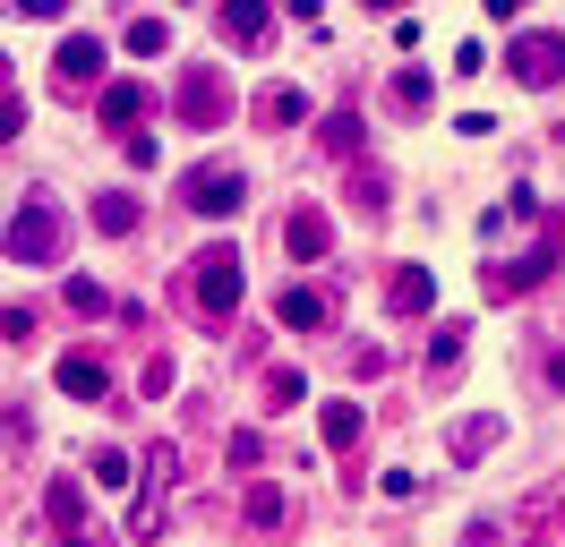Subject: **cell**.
I'll use <instances>...</instances> for the list:
<instances>
[{
	"label": "cell",
	"instance_id": "cell-1",
	"mask_svg": "<svg viewBox=\"0 0 565 547\" xmlns=\"http://www.w3.org/2000/svg\"><path fill=\"white\" fill-rule=\"evenodd\" d=\"M61 257H70V214H61L52 189H26V197L9 205V266L43 274V266H61Z\"/></svg>",
	"mask_w": 565,
	"mask_h": 547
},
{
	"label": "cell",
	"instance_id": "cell-2",
	"mask_svg": "<svg viewBox=\"0 0 565 547\" xmlns=\"http://www.w3.org/2000/svg\"><path fill=\"white\" fill-rule=\"evenodd\" d=\"M557 257H565V223L548 214V223L531 232V248H514V257H489V266H480V300H497V308H505V300H531V291L557 274Z\"/></svg>",
	"mask_w": 565,
	"mask_h": 547
},
{
	"label": "cell",
	"instance_id": "cell-3",
	"mask_svg": "<svg viewBox=\"0 0 565 547\" xmlns=\"http://www.w3.org/2000/svg\"><path fill=\"white\" fill-rule=\"evenodd\" d=\"M248 291V266H241V248L232 239H214V248H198L189 257V274H180V300L198 308L206 325H232V308H241Z\"/></svg>",
	"mask_w": 565,
	"mask_h": 547
},
{
	"label": "cell",
	"instance_id": "cell-4",
	"mask_svg": "<svg viewBox=\"0 0 565 547\" xmlns=\"http://www.w3.org/2000/svg\"><path fill=\"white\" fill-rule=\"evenodd\" d=\"M172 111L189 129H223V120H232V77H223V68H180Z\"/></svg>",
	"mask_w": 565,
	"mask_h": 547
},
{
	"label": "cell",
	"instance_id": "cell-5",
	"mask_svg": "<svg viewBox=\"0 0 565 547\" xmlns=\"http://www.w3.org/2000/svg\"><path fill=\"white\" fill-rule=\"evenodd\" d=\"M505 68H514V86H531V95H548V86L565 77V34H548V26L514 34V43H505Z\"/></svg>",
	"mask_w": 565,
	"mask_h": 547
},
{
	"label": "cell",
	"instance_id": "cell-6",
	"mask_svg": "<svg viewBox=\"0 0 565 547\" xmlns=\"http://www.w3.org/2000/svg\"><path fill=\"white\" fill-rule=\"evenodd\" d=\"M180 205L206 214V223H223V214H241V205H248V180L232 163H198L189 180H180Z\"/></svg>",
	"mask_w": 565,
	"mask_h": 547
},
{
	"label": "cell",
	"instance_id": "cell-7",
	"mask_svg": "<svg viewBox=\"0 0 565 547\" xmlns=\"http://www.w3.org/2000/svg\"><path fill=\"white\" fill-rule=\"evenodd\" d=\"M104 43H95V34H70V43H61V52H52V77H61V95H86V86H95V95H104Z\"/></svg>",
	"mask_w": 565,
	"mask_h": 547
},
{
	"label": "cell",
	"instance_id": "cell-8",
	"mask_svg": "<svg viewBox=\"0 0 565 547\" xmlns=\"http://www.w3.org/2000/svg\"><path fill=\"white\" fill-rule=\"evenodd\" d=\"M146 111H154V86H146V77H111L104 95H95V120H104V129H120V137H138Z\"/></svg>",
	"mask_w": 565,
	"mask_h": 547
},
{
	"label": "cell",
	"instance_id": "cell-9",
	"mask_svg": "<svg viewBox=\"0 0 565 547\" xmlns=\"http://www.w3.org/2000/svg\"><path fill=\"white\" fill-rule=\"evenodd\" d=\"M282 257H291V266H318V257H334V223H326L318 205H291V214H282Z\"/></svg>",
	"mask_w": 565,
	"mask_h": 547
},
{
	"label": "cell",
	"instance_id": "cell-10",
	"mask_svg": "<svg viewBox=\"0 0 565 547\" xmlns=\"http://www.w3.org/2000/svg\"><path fill=\"white\" fill-rule=\"evenodd\" d=\"M61 394H77V403H111V368L95 360V351H61Z\"/></svg>",
	"mask_w": 565,
	"mask_h": 547
},
{
	"label": "cell",
	"instance_id": "cell-11",
	"mask_svg": "<svg viewBox=\"0 0 565 547\" xmlns=\"http://www.w3.org/2000/svg\"><path fill=\"white\" fill-rule=\"evenodd\" d=\"M386 308L394 317H428V308H437V274L428 266H394L386 274Z\"/></svg>",
	"mask_w": 565,
	"mask_h": 547
},
{
	"label": "cell",
	"instance_id": "cell-12",
	"mask_svg": "<svg viewBox=\"0 0 565 547\" xmlns=\"http://www.w3.org/2000/svg\"><path fill=\"white\" fill-rule=\"evenodd\" d=\"M214 18H223V34H232L241 52H266V34H275V18H266V0H223Z\"/></svg>",
	"mask_w": 565,
	"mask_h": 547
},
{
	"label": "cell",
	"instance_id": "cell-13",
	"mask_svg": "<svg viewBox=\"0 0 565 547\" xmlns=\"http://www.w3.org/2000/svg\"><path fill=\"white\" fill-rule=\"evenodd\" d=\"M326 317H334V308H326V291H309V282H291V291L275 300V325H282V334H318Z\"/></svg>",
	"mask_w": 565,
	"mask_h": 547
},
{
	"label": "cell",
	"instance_id": "cell-14",
	"mask_svg": "<svg viewBox=\"0 0 565 547\" xmlns=\"http://www.w3.org/2000/svg\"><path fill=\"white\" fill-rule=\"evenodd\" d=\"M505 437V410H471V419H455V462H480V453H489V444Z\"/></svg>",
	"mask_w": 565,
	"mask_h": 547
},
{
	"label": "cell",
	"instance_id": "cell-15",
	"mask_svg": "<svg viewBox=\"0 0 565 547\" xmlns=\"http://www.w3.org/2000/svg\"><path fill=\"white\" fill-rule=\"evenodd\" d=\"M43 513H52V530H61V539L86 530V479H52V487H43Z\"/></svg>",
	"mask_w": 565,
	"mask_h": 547
},
{
	"label": "cell",
	"instance_id": "cell-16",
	"mask_svg": "<svg viewBox=\"0 0 565 547\" xmlns=\"http://www.w3.org/2000/svg\"><path fill=\"white\" fill-rule=\"evenodd\" d=\"M282 513H291V505H282L275 479H248V487H241V522H248V530H282Z\"/></svg>",
	"mask_w": 565,
	"mask_h": 547
},
{
	"label": "cell",
	"instance_id": "cell-17",
	"mask_svg": "<svg viewBox=\"0 0 565 547\" xmlns=\"http://www.w3.org/2000/svg\"><path fill=\"white\" fill-rule=\"evenodd\" d=\"M386 103H394V111H403V120H420L428 103H437V77H428V68H394Z\"/></svg>",
	"mask_w": 565,
	"mask_h": 547
},
{
	"label": "cell",
	"instance_id": "cell-18",
	"mask_svg": "<svg viewBox=\"0 0 565 547\" xmlns=\"http://www.w3.org/2000/svg\"><path fill=\"white\" fill-rule=\"evenodd\" d=\"M257 120H266V129H300V120H309V95H300V86H266V95H257Z\"/></svg>",
	"mask_w": 565,
	"mask_h": 547
},
{
	"label": "cell",
	"instance_id": "cell-19",
	"mask_svg": "<svg viewBox=\"0 0 565 547\" xmlns=\"http://www.w3.org/2000/svg\"><path fill=\"white\" fill-rule=\"evenodd\" d=\"M95 232L129 239V232H138V197H129V189H104V197H95Z\"/></svg>",
	"mask_w": 565,
	"mask_h": 547
},
{
	"label": "cell",
	"instance_id": "cell-20",
	"mask_svg": "<svg viewBox=\"0 0 565 547\" xmlns=\"http://www.w3.org/2000/svg\"><path fill=\"white\" fill-rule=\"evenodd\" d=\"M360 419H369L360 403H326V410H318V428H326V444H334V453H352V444H360Z\"/></svg>",
	"mask_w": 565,
	"mask_h": 547
},
{
	"label": "cell",
	"instance_id": "cell-21",
	"mask_svg": "<svg viewBox=\"0 0 565 547\" xmlns=\"http://www.w3.org/2000/svg\"><path fill=\"white\" fill-rule=\"evenodd\" d=\"M462 342H471V325H462V317H446V325H437V342H428V376L462 368Z\"/></svg>",
	"mask_w": 565,
	"mask_h": 547
},
{
	"label": "cell",
	"instance_id": "cell-22",
	"mask_svg": "<svg viewBox=\"0 0 565 547\" xmlns=\"http://www.w3.org/2000/svg\"><path fill=\"white\" fill-rule=\"evenodd\" d=\"M318 146H326V154H360V111H352V103H343V111H326Z\"/></svg>",
	"mask_w": 565,
	"mask_h": 547
},
{
	"label": "cell",
	"instance_id": "cell-23",
	"mask_svg": "<svg viewBox=\"0 0 565 547\" xmlns=\"http://www.w3.org/2000/svg\"><path fill=\"white\" fill-rule=\"evenodd\" d=\"M352 205H360V214H386V171H377V163L352 171Z\"/></svg>",
	"mask_w": 565,
	"mask_h": 547
},
{
	"label": "cell",
	"instance_id": "cell-24",
	"mask_svg": "<svg viewBox=\"0 0 565 547\" xmlns=\"http://www.w3.org/2000/svg\"><path fill=\"white\" fill-rule=\"evenodd\" d=\"M163 43H172V34H163V18H129V52H138V61H154Z\"/></svg>",
	"mask_w": 565,
	"mask_h": 547
},
{
	"label": "cell",
	"instance_id": "cell-25",
	"mask_svg": "<svg viewBox=\"0 0 565 547\" xmlns=\"http://www.w3.org/2000/svg\"><path fill=\"white\" fill-rule=\"evenodd\" d=\"M223 462H232V471H257V462H266V437H257V428H241V437L223 444Z\"/></svg>",
	"mask_w": 565,
	"mask_h": 547
},
{
	"label": "cell",
	"instance_id": "cell-26",
	"mask_svg": "<svg viewBox=\"0 0 565 547\" xmlns=\"http://www.w3.org/2000/svg\"><path fill=\"white\" fill-rule=\"evenodd\" d=\"M95 487H129V453L120 444H95Z\"/></svg>",
	"mask_w": 565,
	"mask_h": 547
},
{
	"label": "cell",
	"instance_id": "cell-27",
	"mask_svg": "<svg viewBox=\"0 0 565 547\" xmlns=\"http://www.w3.org/2000/svg\"><path fill=\"white\" fill-rule=\"evenodd\" d=\"M300 394H309V385H300V368H275V376H266V403H275V410H291Z\"/></svg>",
	"mask_w": 565,
	"mask_h": 547
},
{
	"label": "cell",
	"instance_id": "cell-28",
	"mask_svg": "<svg viewBox=\"0 0 565 547\" xmlns=\"http://www.w3.org/2000/svg\"><path fill=\"white\" fill-rule=\"evenodd\" d=\"M70 308L77 317H111V291L104 282H70Z\"/></svg>",
	"mask_w": 565,
	"mask_h": 547
},
{
	"label": "cell",
	"instance_id": "cell-29",
	"mask_svg": "<svg viewBox=\"0 0 565 547\" xmlns=\"http://www.w3.org/2000/svg\"><path fill=\"white\" fill-rule=\"evenodd\" d=\"M146 479H154V487H172V479H180V444H154V453H146Z\"/></svg>",
	"mask_w": 565,
	"mask_h": 547
},
{
	"label": "cell",
	"instance_id": "cell-30",
	"mask_svg": "<svg viewBox=\"0 0 565 547\" xmlns=\"http://www.w3.org/2000/svg\"><path fill=\"white\" fill-rule=\"evenodd\" d=\"M172 351H154V360H146V394H154V403H163V394H172Z\"/></svg>",
	"mask_w": 565,
	"mask_h": 547
},
{
	"label": "cell",
	"instance_id": "cell-31",
	"mask_svg": "<svg viewBox=\"0 0 565 547\" xmlns=\"http://www.w3.org/2000/svg\"><path fill=\"white\" fill-rule=\"evenodd\" d=\"M377 496H394V505H403V496H420V479H412V471H377Z\"/></svg>",
	"mask_w": 565,
	"mask_h": 547
},
{
	"label": "cell",
	"instance_id": "cell-32",
	"mask_svg": "<svg viewBox=\"0 0 565 547\" xmlns=\"http://www.w3.org/2000/svg\"><path fill=\"white\" fill-rule=\"evenodd\" d=\"M120 146H129V163H138V171H154V163H163V146H154L146 129H138V137H120Z\"/></svg>",
	"mask_w": 565,
	"mask_h": 547
},
{
	"label": "cell",
	"instance_id": "cell-33",
	"mask_svg": "<svg viewBox=\"0 0 565 547\" xmlns=\"http://www.w3.org/2000/svg\"><path fill=\"white\" fill-rule=\"evenodd\" d=\"M18 18H70V0H9Z\"/></svg>",
	"mask_w": 565,
	"mask_h": 547
},
{
	"label": "cell",
	"instance_id": "cell-34",
	"mask_svg": "<svg viewBox=\"0 0 565 547\" xmlns=\"http://www.w3.org/2000/svg\"><path fill=\"white\" fill-rule=\"evenodd\" d=\"M61 547H120V539H104V530H70Z\"/></svg>",
	"mask_w": 565,
	"mask_h": 547
},
{
	"label": "cell",
	"instance_id": "cell-35",
	"mask_svg": "<svg viewBox=\"0 0 565 547\" xmlns=\"http://www.w3.org/2000/svg\"><path fill=\"white\" fill-rule=\"evenodd\" d=\"M480 9H489V18H514V9H523V0H480Z\"/></svg>",
	"mask_w": 565,
	"mask_h": 547
},
{
	"label": "cell",
	"instance_id": "cell-36",
	"mask_svg": "<svg viewBox=\"0 0 565 547\" xmlns=\"http://www.w3.org/2000/svg\"><path fill=\"white\" fill-rule=\"evenodd\" d=\"M360 9H403V0H360Z\"/></svg>",
	"mask_w": 565,
	"mask_h": 547
}]
</instances>
